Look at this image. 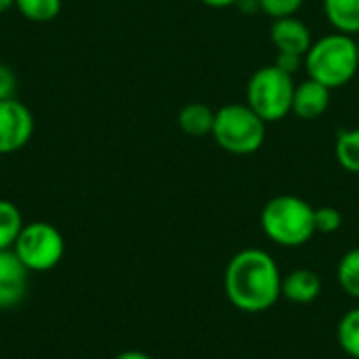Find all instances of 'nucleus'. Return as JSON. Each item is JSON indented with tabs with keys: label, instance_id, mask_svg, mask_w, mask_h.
<instances>
[{
	"label": "nucleus",
	"instance_id": "obj_3",
	"mask_svg": "<svg viewBox=\"0 0 359 359\" xmlns=\"http://www.w3.org/2000/svg\"><path fill=\"white\" fill-rule=\"evenodd\" d=\"M316 208L292 194H282L271 200L261 210V227L265 236L284 248H299L316 236L313 223Z\"/></svg>",
	"mask_w": 359,
	"mask_h": 359
},
{
	"label": "nucleus",
	"instance_id": "obj_19",
	"mask_svg": "<svg viewBox=\"0 0 359 359\" xmlns=\"http://www.w3.org/2000/svg\"><path fill=\"white\" fill-rule=\"evenodd\" d=\"M316 233H337L343 225V215L334 206H322L313 212Z\"/></svg>",
	"mask_w": 359,
	"mask_h": 359
},
{
	"label": "nucleus",
	"instance_id": "obj_1",
	"mask_svg": "<svg viewBox=\"0 0 359 359\" xmlns=\"http://www.w3.org/2000/svg\"><path fill=\"white\" fill-rule=\"evenodd\" d=\"M225 294L244 313H263L282 297V273L261 248H244L225 267Z\"/></svg>",
	"mask_w": 359,
	"mask_h": 359
},
{
	"label": "nucleus",
	"instance_id": "obj_17",
	"mask_svg": "<svg viewBox=\"0 0 359 359\" xmlns=\"http://www.w3.org/2000/svg\"><path fill=\"white\" fill-rule=\"evenodd\" d=\"M337 280L351 299H359V248L343 255L337 267Z\"/></svg>",
	"mask_w": 359,
	"mask_h": 359
},
{
	"label": "nucleus",
	"instance_id": "obj_20",
	"mask_svg": "<svg viewBox=\"0 0 359 359\" xmlns=\"http://www.w3.org/2000/svg\"><path fill=\"white\" fill-rule=\"evenodd\" d=\"M303 4H305V0H259L261 11L271 19L292 17L301 11Z\"/></svg>",
	"mask_w": 359,
	"mask_h": 359
},
{
	"label": "nucleus",
	"instance_id": "obj_18",
	"mask_svg": "<svg viewBox=\"0 0 359 359\" xmlns=\"http://www.w3.org/2000/svg\"><path fill=\"white\" fill-rule=\"evenodd\" d=\"M27 269L19 261L17 252L13 248L0 250V284H11V286H25L27 284Z\"/></svg>",
	"mask_w": 359,
	"mask_h": 359
},
{
	"label": "nucleus",
	"instance_id": "obj_26",
	"mask_svg": "<svg viewBox=\"0 0 359 359\" xmlns=\"http://www.w3.org/2000/svg\"><path fill=\"white\" fill-rule=\"evenodd\" d=\"M114 359H154L149 353L143 351H122L120 355H116Z\"/></svg>",
	"mask_w": 359,
	"mask_h": 359
},
{
	"label": "nucleus",
	"instance_id": "obj_9",
	"mask_svg": "<svg viewBox=\"0 0 359 359\" xmlns=\"http://www.w3.org/2000/svg\"><path fill=\"white\" fill-rule=\"evenodd\" d=\"M332 90L324 84L307 78L294 86L292 97V114L301 120H318L322 118L330 107Z\"/></svg>",
	"mask_w": 359,
	"mask_h": 359
},
{
	"label": "nucleus",
	"instance_id": "obj_12",
	"mask_svg": "<svg viewBox=\"0 0 359 359\" xmlns=\"http://www.w3.org/2000/svg\"><path fill=\"white\" fill-rule=\"evenodd\" d=\"M215 109L208 107L206 103H200V101H194V103H187L181 111H179V126L185 135L189 137H206V135H212V126H215Z\"/></svg>",
	"mask_w": 359,
	"mask_h": 359
},
{
	"label": "nucleus",
	"instance_id": "obj_2",
	"mask_svg": "<svg viewBox=\"0 0 359 359\" xmlns=\"http://www.w3.org/2000/svg\"><path fill=\"white\" fill-rule=\"evenodd\" d=\"M307 78L330 90L347 86L359 72L358 40L353 36L332 32L313 40L305 55Z\"/></svg>",
	"mask_w": 359,
	"mask_h": 359
},
{
	"label": "nucleus",
	"instance_id": "obj_24",
	"mask_svg": "<svg viewBox=\"0 0 359 359\" xmlns=\"http://www.w3.org/2000/svg\"><path fill=\"white\" fill-rule=\"evenodd\" d=\"M200 2L210 8H229V6H236L240 0H200Z\"/></svg>",
	"mask_w": 359,
	"mask_h": 359
},
{
	"label": "nucleus",
	"instance_id": "obj_27",
	"mask_svg": "<svg viewBox=\"0 0 359 359\" xmlns=\"http://www.w3.org/2000/svg\"><path fill=\"white\" fill-rule=\"evenodd\" d=\"M13 6H15V0H0V15L6 13V11H11Z\"/></svg>",
	"mask_w": 359,
	"mask_h": 359
},
{
	"label": "nucleus",
	"instance_id": "obj_10",
	"mask_svg": "<svg viewBox=\"0 0 359 359\" xmlns=\"http://www.w3.org/2000/svg\"><path fill=\"white\" fill-rule=\"evenodd\" d=\"M322 292V280L311 269H297L282 278V297L297 305L313 303Z\"/></svg>",
	"mask_w": 359,
	"mask_h": 359
},
{
	"label": "nucleus",
	"instance_id": "obj_11",
	"mask_svg": "<svg viewBox=\"0 0 359 359\" xmlns=\"http://www.w3.org/2000/svg\"><path fill=\"white\" fill-rule=\"evenodd\" d=\"M324 15L334 32L359 36V0H324Z\"/></svg>",
	"mask_w": 359,
	"mask_h": 359
},
{
	"label": "nucleus",
	"instance_id": "obj_14",
	"mask_svg": "<svg viewBox=\"0 0 359 359\" xmlns=\"http://www.w3.org/2000/svg\"><path fill=\"white\" fill-rule=\"evenodd\" d=\"M23 225L21 210L11 200H0V250L15 246Z\"/></svg>",
	"mask_w": 359,
	"mask_h": 359
},
{
	"label": "nucleus",
	"instance_id": "obj_8",
	"mask_svg": "<svg viewBox=\"0 0 359 359\" xmlns=\"http://www.w3.org/2000/svg\"><path fill=\"white\" fill-rule=\"evenodd\" d=\"M269 36L278 53H294V55L305 57L313 44L311 27L297 15L273 19L269 27Z\"/></svg>",
	"mask_w": 359,
	"mask_h": 359
},
{
	"label": "nucleus",
	"instance_id": "obj_25",
	"mask_svg": "<svg viewBox=\"0 0 359 359\" xmlns=\"http://www.w3.org/2000/svg\"><path fill=\"white\" fill-rule=\"evenodd\" d=\"M240 11H244V13H255V11H261V6H259V0H240L238 4H236Z\"/></svg>",
	"mask_w": 359,
	"mask_h": 359
},
{
	"label": "nucleus",
	"instance_id": "obj_15",
	"mask_svg": "<svg viewBox=\"0 0 359 359\" xmlns=\"http://www.w3.org/2000/svg\"><path fill=\"white\" fill-rule=\"evenodd\" d=\"M341 349L351 359H359V307L347 311L337 328Z\"/></svg>",
	"mask_w": 359,
	"mask_h": 359
},
{
	"label": "nucleus",
	"instance_id": "obj_16",
	"mask_svg": "<svg viewBox=\"0 0 359 359\" xmlns=\"http://www.w3.org/2000/svg\"><path fill=\"white\" fill-rule=\"evenodd\" d=\"M17 11L34 23L53 21L63 6V0H15Z\"/></svg>",
	"mask_w": 359,
	"mask_h": 359
},
{
	"label": "nucleus",
	"instance_id": "obj_21",
	"mask_svg": "<svg viewBox=\"0 0 359 359\" xmlns=\"http://www.w3.org/2000/svg\"><path fill=\"white\" fill-rule=\"evenodd\" d=\"M25 297V286H11V284H0V311L15 309Z\"/></svg>",
	"mask_w": 359,
	"mask_h": 359
},
{
	"label": "nucleus",
	"instance_id": "obj_7",
	"mask_svg": "<svg viewBox=\"0 0 359 359\" xmlns=\"http://www.w3.org/2000/svg\"><path fill=\"white\" fill-rule=\"evenodd\" d=\"M34 135V114L32 109L17 101H0V156H11L21 151Z\"/></svg>",
	"mask_w": 359,
	"mask_h": 359
},
{
	"label": "nucleus",
	"instance_id": "obj_4",
	"mask_svg": "<svg viewBox=\"0 0 359 359\" xmlns=\"http://www.w3.org/2000/svg\"><path fill=\"white\" fill-rule=\"evenodd\" d=\"M267 137V122L248 103H227L217 109L212 139L231 156L257 154Z\"/></svg>",
	"mask_w": 359,
	"mask_h": 359
},
{
	"label": "nucleus",
	"instance_id": "obj_5",
	"mask_svg": "<svg viewBox=\"0 0 359 359\" xmlns=\"http://www.w3.org/2000/svg\"><path fill=\"white\" fill-rule=\"evenodd\" d=\"M294 80L280 67L263 65L259 67L246 84V103L269 124L282 122L292 114Z\"/></svg>",
	"mask_w": 359,
	"mask_h": 359
},
{
	"label": "nucleus",
	"instance_id": "obj_6",
	"mask_svg": "<svg viewBox=\"0 0 359 359\" xmlns=\"http://www.w3.org/2000/svg\"><path fill=\"white\" fill-rule=\"evenodd\" d=\"M13 250L27 271L44 273L63 261L65 240L55 225L46 221H34L23 225Z\"/></svg>",
	"mask_w": 359,
	"mask_h": 359
},
{
	"label": "nucleus",
	"instance_id": "obj_13",
	"mask_svg": "<svg viewBox=\"0 0 359 359\" xmlns=\"http://www.w3.org/2000/svg\"><path fill=\"white\" fill-rule=\"evenodd\" d=\"M334 156H337V162L347 172L359 175V126L358 128H345L337 135Z\"/></svg>",
	"mask_w": 359,
	"mask_h": 359
},
{
	"label": "nucleus",
	"instance_id": "obj_22",
	"mask_svg": "<svg viewBox=\"0 0 359 359\" xmlns=\"http://www.w3.org/2000/svg\"><path fill=\"white\" fill-rule=\"evenodd\" d=\"M15 90H17L15 72L6 63H0V101L15 99Z\"/></svg>",
	"mask_w": 359,
	"mask_h": 359
},
{
	"label": "nucleus",
	"instance_id": "obj_23",
	"mask_svg": "<svg viewBox=\"0 0 359 359\" xmlns=\"http://www.w3.org/2000/svg\"><path fill=\"white\" fill-rule=\"evenodd\" d=\"M273 65L280 67L282 72L294 76L297 72H301L305 67V57L303 55H294V53H278Z\"/></svg>",
	"mask_w": 359,
	"mask_h": 359
},
{
	"label": "nucleus",
	"instance_id": "obj_28",
	"mask_svg": "<svg viewBox=\"0 0 359 359\" xmlns=\"http://www.w3.org/2000/svg\"><path fill=\"white\" fill-rule=\"evenodd\" d=\"M355 40H358V53H359V36H358V38H355Z\"/></svg>",
	"mask_w": 359,
	"mask_h": 359
}]
</instances>
